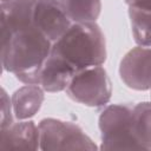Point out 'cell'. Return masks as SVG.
I'll return each mask as SVG.
<instances>
[{"label":"cell","instance_id":"obj_10","mask_svg":"<svg viewBox=\"0 0 151 151\" xmlns=\"http://www.w3.org/2000/svg\"><path fill=\"white\" fill-rule=\"evenodd\" d=\"M76 73L77 70L72 65L63 58L51 53L41 68L38 84L45 92H61L67 88Z\"/></svg>","mask_w":151,"mask_h":151},{"label":"cell","instance_id":"obj_9","mask_svg":"<svg viewBox=\"0 0 151 151\" xmlns=\"http://www.w3.org/2000/svg\"><path fill=\"white\" fill-rule=\"evenodd\" d=\"M0 150H40L39 125L25 119L0 129Z\"/></svg>","mask_w":151,"mask_h":151},{"label":"cell","instance_id":"obj_3","mask_svg":"<svg viewBox=\"0 0 151 151\" xmlns=\"http://www.w3.org/2000/svg\"><path fill=\"white\" fill-rule=\"evenodd\" d=\"M133 103H119L104 106L98 126L100 131V150L140 149L131 126Z\"/></svg>","mask_w":151,"mask_h":151},{"label":"cell","instance_id":"obj_7","mask_svg":"<svg viewBox=\"0 0 151 151\" xmlns=\"http://www.w3.org/2000/svg\"><path fill=\"white\" fill-rule=\"evenodd\" d=\"M72 24L59 0L37 1L33 12V25L52 42L61 38Z\"/></svg>","mask_w":151,"mask_h":151},{"label":"cell","instance_id":"obj_1","mask_svg":"<svg viewBox=\"0 0 151 151\" xmlns=\"http://www.w3.org/2000/svg\"><path fill=\"white\" fill-rule=\"evenodd\" d=\"M53 42L33 24L15 31L1 46V66L22 84H38L41 68L52 52Z\"/></svg>","mask_w":151,"mask_h":151},{"label":"cell","instance_id":"obj_17","mask_svg":"<svg viewBox=\"0 0 151 151\" xmlns=\"http://www.w3.org/2000/svg\"><path fill=\"white\" fill-rule=\"evenodd\" d=\"M6 1H8V0H1V2H6Z\"/></svg>","mask_w":151,"mask_h":151},{"label":"cell","instance_id":"obj_14","mask_svg":"<svg viewBox=\"0 0 151 151\" xmlns=\"http://www.w3.org/2000/svg\"><path fill=\"white\" fill-rule=\"evenodd\" d=\"M127 15L134 42L151 47V11L127 7Z\"/></svg>","mask_w":151,"mask_h":151},{"label":"cell","instance_id":"obj_2","mask_svg":"<svg viewBox=\"0 0 151 151\" xmlns=\"http://www.w3.org/2000/svg\"><path fill=\"white\" fill-rule=\"evenodd\" d=\"M51 53L66 60L77 72L104 65L107 58L104 32L97 21L73 22L64 35L53 42Z\"/></svg>","mask_w":151,"mask_h":151},{"label":"cell","instance_id":"obj_11","mask_svg":"<svg viewBox=\"0 0 151 151\" xmlns=\"http://www.w3.org/2000/svg\"><path fill=\"white\" fill-rule=\"evenodd\" d=\"M15 120L34 117L45 100V91L39 84H24L11 96Z\"/></svg>","mask_w":151,"mask_h":151},{"label":"cell","instance_id":"obj_13","mask_svg":"<svg viewBox=\"0 0 151 151\" xmlns=\"http://www.w3.org/2000/svg\"><path fill=\"white\" fill-rule=\"evenodd\" d=\"M72 22L97 21L101 12V0H59Z\"/></svg>","mask_w":151,"mask_h":151},{"label":"cell","instance_id":"obj_18","mask_svg":"<svg viewBox=\"0 0 151 151\" xmlns=\"http://www.w3.org/2000/svg\"><path fill=\"white\" fill-rule=\"evenodd\" d=\"M150 92H151V90H150ZM150 98H151V94H150Z\"/></svg>","mask_w":151,"mask_h":151},{"label":"cell","instance_id":"obj_6","mask_svg":"<svg viewBox=\"0 0 151 151\" xmlns=\"http://www.w3.org/2000/svg\"><path fill=\"white\" fill-rule=\"evenodd\" d=\"M118 72L129 88L151 90V47L139 45L132 47L122 58Z\"/></svg>","mask_w":151,"mask_h":151},{"label":"cell","instance_id":"obj_15","mask_svg":"<svg viewBox=\"0 0 151 151\" xmlns=\"http://www.w3.org/2000/svg\"><path fill=\"white\" fill-rule=\"evenodd\" d=\"M0 129H5L15 122V117L13 112L12 98L4 87H1L0 92Z\"/></svg>","mask_w":151,"mask_h":151},{"label":"cell","instance_id":"obj_5","mask_svg":"<svg viewBox=\"0 0 151 151\" xmlns=\"http://www.w3.org/2000/svg\"><path fill=\"white\" fill-rule=\"evenodd\" d=\"M40 150H97L91 137L77 124L57 118H44L39 123Z\"/></svg>","mask_w":151,"mask_h":151},{"label":"cell","instance_id":"obj_12","mask_svg":"<svg viewBox=\"0 0 151 151\" xmlns=\"http://www.w3.org/2000/svg\"><path fill=\"white\" fill-rule=\"evenodd\" d=\"M132 133L142 150H151V101L133 104Z\"/></svg>","mask_w":151,"mask_h":151},{"label":"cell","instance_id":"obj_4","mask_svg":"<svg viewBox=\"0 0 151 151\" xmlns=\"http://www.w3.org/2000/svg\"><path fill=\"white\" fill-rule=\"evenodd\" d=\"M66 96L88 107H104L112 96V84L103 65L78 71L67 88Z\"/></svg>","mask_w":151,"mask_h":151},{"label":"cell","instance_id":"obj_8","mask_svg":"<svg viewBox=\"0 0 151 151\" xmlns=\"http://www.w3.org/2000/svg\"><path fill=\"white\" fill-rule=\"evenodd\" d=\"M38 0H8L1 2V46L6 45L12 34L33 24L34 6Z\"/></svg>","mask_w":151,"mask_h":151},{"label":"cell","instance_id":"obj_16","mask_svg":"<svg viewBox=\"0 0 151 151\" xmlns=\"http://www.w3.org/2000/svg\"><path fill=\"white\" fill-rule=\"evenodd\" d=\"M127 7H134L140 9L151 11V0H124Z\"/></svg>","mask_w":151,"mask_h":151}]
</instances>
